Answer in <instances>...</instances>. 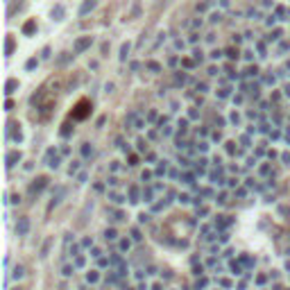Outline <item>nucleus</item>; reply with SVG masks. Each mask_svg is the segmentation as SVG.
I'll return each instance as SVG.
<instances>
[{
	"label": "nucleus",
	"mask_w": 290,
	"mask_h": 290,
	"mask_svg": "<svg viewBox=\"0 0 290 290\" xmlns=\"http://www.w3.org/2000/svg\"><path fill=\"white\" fill-rule=\"evenodd\" d=\"M89 107H91V102H89V100H80V102H77V107H75V111H73V118H77V120L86 118V113H89Z\"/></svg>",
	"instance_id": "obj_1"
}]
</instances>
